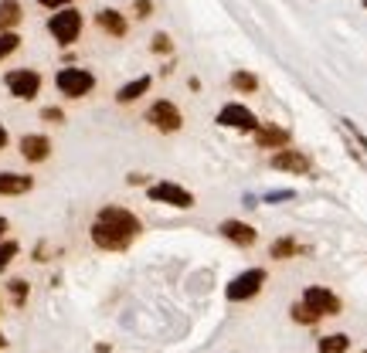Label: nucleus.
<instances>
[{
    "label": "nucleus",
    "mask_w": 367,
    "mask_h": 353,
    "mask_svg": "<svg viewBox=\"0 0 367 353\" xmlns=\"http://www.w3.org/2000/svg\"><path fill=\"white\" fill-rule=\"evenodd\" d=\"M21 48V34L18 31H7V34H0V62L7 58V55H14Z\"/></svg>",
    "instance_id": "24"
},
{
    "label": "nucleus",
    "mask_w": 367,
    "mask_h": 353,
    "mask_svg": "<svg viewBox=\"0 0 367 353\" xmlns=\"http://www.w3.org/2000/svg\"><path fill=\"white\" fill-rule=\"evenodd\" d=\"M95 24L106 31L109 38H126V31H130V24L126 18L119 14V11H112V7H102L99 14H95Z\"/></svg>",
    "instance_id": "15"
},
{
    "label": "nucleus",
    "mask_w": 367,
    "mask_h": 353,
    "mask_svg": "<svg viewBox=\"0 0 367 353\" xmlns=\"http://www.w3.org/2000/svg\"><path fill=\"white\" fill-rule=\"evenodd\" d=\"M265 268H245L241 275H235L232 282H228V289H225V296L232 299V303H245V299H255L262 292V286H265Z\"/></svg>",
    "instance_id": "4"
},
{
    "label": "nucleus",
    "mask_w": 367,
    "mask_h": 353,
    "mask_svg": "<svg viewBox=\"0 0 367 353\" xmlns=\"http://www.w3.org/2000/svg\"><path fill=\"white\" fill-rule=\"evenodd\" d=\"M296 198V194H293V191H272V194H265V204H276V200H293Z\"/></svg>",
    "instance_id": "29"
},
{
    "label": "nucleus",
    "mask_w": 367,
    "mask_h": 353,
    "mask_svg": "<svg viewBox=\"0 0 367 353\" xmlns=\"http://www.w3.org/2000/svg\"><path fill=\"white\" fill-rule=\"evenodd\" d=\"M133 11H136V18H150V14H153V0H133Z\"/></svg>",
    "instance_id": "28"
},
{
    "label": "nucleus",
    "mask_w": 367,
    "mask_h": 353,
    "mask_svg": "<svg viewBox=\"0 0 367 353\" xmlns=\"http://www.w3.org/2000/svg\"><path fill=\"white\" fill-rule=\"evenodd\" d=\"M41 119L44 123H65V112L58 106H48V109H41Z\"/></svg>",
    "instance_id": "27"
},
{
    "label": "nucleus",
    "mask_w": 367,
    "mask_h": 353,
    "mask_svg": "<svg viewBox=\"0 0 367 353\" xmlns=\"http://www.w3.org/2000/svg\"><path fill=\"white\" fill-rule=\"evenodd\" d=\"M18 251H21V244L14 242V238H4V242H0V275L7 272V265L18 258Z\"/></svg>",
    "instance_id": "21"
},
{
    "label": "nucleus",
    "mask_w": 367,
    "mask_h": 353,
    "mask_svg": "<svg viewBox=\"0 0 367 353\" xmlns=\"http://www.w3.org/2000/svg\"><path fill=\"white\" fill-rule=\"evenodd\" d=\"M7 228H11V224H7V218H0V242H4V235H7Z\"/></svg>",
    "instance_id": "32"
},
{
    "label": "nucleus",
    "mask_w": 367,
    "mask_h": 353,
    "mask_svg": "<svg viewBox=\"0 0 367 353\" xmlns=\"http://www.w3.org/2000/svg\"><path fill=\"white\" fill-rule=\"evenodd\" d=\"M289 312H293V319H296L300 326H316V323H320V316H316L313 309L306 306V303H296V306L289 309Z\"/></svg>",
    "instance_id": "23"
},
{
    "label": "nucleus",
    "mask_w": 367,
    "mask_h": 353,
    "mask_svg": "<svg viewBox=\"0 0 367 353\" xmlns=\"http://www.w3.org/2000/svg\"><path fill=\"white\" fill-rule=\"evenodd\" d=\"M302 303L313 309L320 319H323V316H340V309H344L340 296H337V292H330L326 286H306V292H302Z\"/></svg>",
    "instance_id": "9"
},
{
    "label": "nucleus",
    "mask_w": 367,
    "mask_h": 353,
    "mask_svg": "<svg viewBox=\"0 0 367 353\" xmlns=\"http://www.w3.org/2000/svg\"><path fill=\"white\" fill-rule=\"evenodd\" d=\"M232 88H235V92H245V95H252V92L259 88L255 71H245V68H238L235 75H232Z\"/></svg>",
    "instance_id": "20"
},
{
    "label": "nucleus",
    "mask_w": 367,
    "mask_h": 353,
    "mask_svg": "<svg viewBox=\"0 0 367 353\" xmlns=\"http://www.w3.org/2000/svg\"><path fill=\"white\" fill-rule=\"evenodd\" d=\"M41 7H48V11H62V7H72V0H38Z\"/></svg>",
    "instance_id": "30"
},
{
    "label": "nucleus",
    "mask_w": 367,
    "mask_h": 353,
    "mask_svg": "<svg viewBox=\"0 0 367 353\" xmlns=\"http://www.w3.org/2000/svg\"><path fill=\"white\" fill-rule=\"evenodd\" d=\"M48 31H51V38L62 44V48H68L72 41H79V34H82V14L75 7H62V11L51 14Z\"/></svg>",
    "instance_id": "2"
},
{
    "label": "nucleus",
    "mask_w": 367,
    "mask_h": 353,
    "mask_svg": "<svg viewBox=\"0 0 367 353\" xmlns=\"http://www.w3.org/2000/svg\"><path fill=\"white\" fill-rule=\"evenodd\" d=\"M218 126H225V130L255 132L259 130V116L248 109V106H241V102H228V106H221V112H218Z\"/></svg>",
    "instance_id": "8"
},
{
    "label": "nucleus",
    "mask_w": 367,
    "mask_h": 353,
    "mask_svg": "<svg viewBox=\"0 0 367 353\" xmlns=\"http://www.w3.org/2000/svg\"><path fill=\"white\" fill-rule=\"evenodd\" d=\"M7 292H11V303H14V306H24L31 286H27V279H11V282H7Z\"/></svg>",
    "instance_id": "22"
},
{
    "label": "nucleus",
    "mask_w": 367,
    "mask_h": 353,
    "mask_svg": "<svg viewBox=\"0 0 367 353\" xmlns=\"http://www.w3.org/2000/svg\"><path fill=\"white\" fill-rule=\"evenodd\" d=\"M302 248L296 238H276V242L269 244V258H276V262H286V258H296Z\"/></svg>",
    "instance_id": "18"
},
{
    "label": "nucleus",
    "mask_w": 367,
    "mask_h": 353,
    "mask_svg": "<svg viewBox=\"0 0 367 353\" xmlns=\"http://www.w3.org/2000/svg\"><path fill=\"white\" fill-rule=\"evenodd\" d=\"M18 146H21V156L27 163H44L51 156V139L44 132H27V136H21Z\"/></svg>",
    "instance_id": "12"
},
{
    "label": "nucleus",
    "mask_w": 367,
    "mask_h": 353,
    "mask_svg": "<svg viewBox=\"0 0 367 353\" xmlns=\"http://www.w3.org/2000/svg\"><path fill=\"white\" fill-rule=\"evenodd\" d=\"M350 350V336L347 333H330L320 340V353H347Z\"/></svg>",
    "instance_id": "19"
},
{
    "label": "nucleus",
    "mask_w": 367,
    "mask_h": 353,
    "mask_svg": "<svg viewBox=\"0 0 367 353\" xmlns=\"http://www.w3.org/2000/svg\"><path fill=\"white\" fill-rule=\"evenodd\" d=\"M147 194H150V200L167 204V207H180V211H191V207H194V194H191V191H184L180 184H171V180L150 184V187H147Z\"/></svg>",
    "instance_id": "5"
},
{
    "label": "nucleus",
    "mask_w": 367,
    "mask_h": 353,
    "mask_svg": "<svg viewBox=\"0 0 367 353\" xmlns=\"http://www.w3.org/2000/svg\"><path fill=\"white\" fill-rule=\"evenodd\" d=\"M55 85H58V92L62 95H68V99H86L88 92L95 88V75L88 71V68H62L58 75H55Z\"/></svg>",
    "instance_id": "3"
},
{
    "label": "nucleus",
    "mask_w": 367,
    "mask_h": 353,
    "mask_svg": "<svg viewBox=\"0 0 367 353\" xmlns=\"http://www.w3.org/2000/svg\"><path fill=\"white\" fill-rule=\"evenodd\" d=\"M92 244L102 248V251H126L140 235H143V221L133 214L130 207H119V204H106L95 221H92Z\"/></svg>",
    "instance_id": "1"
},
{
    "label": "nucleus",
    "mask_w": 367,
    "mask_h": 353,
    "mask_svg": "<svg viewBox=\"0 0 367 353\" xmlns=\"http://www.w3.org/2000/svg\"><path fill=\"white\" fill-rule=\"evenodd\" d=\"M225 238L232 244H238V248H252V244L259 242V231L252 228V224H245V221H235V218H228V221H221V228H218Z\"/></svg>",
    "instance_id": "11"
},
{
    "label": "nucleus",
    "mask_w": 367,
    "mask_h": 353,
    "mask_svg": "<svg viewBox=\"0 0 367 353\" xmlns=\"http://www.w3.org/2000/svg\"><path fill=\"white\" fill-rule=\"evenodd\" d=\"M34 187V176L14 174V170H0V198H21Z\"/></svg>",
    "instance_id": "14"
},
{
    "label": "nucleus",
    "mask_w": 367,
    "mask_h": 353,
    "mask_svg": "<svg viewBox=\"0 0 367 353\" xmlns=\"http://www.w3.org/2000/svg\"><path fill=\"white\" fill-rule=\"evenodd\" d=\"M4 85L11 88V95H14V99L31 102V99L41 92V75H38L34 68H14V71H7Z\"/></svg>",
    "instance_id": "6"
},
{
    "label": "nucleus",
    "mask_w": 367,
    "mask_h": 353,
    "mask_svg": "<svg viewBox=\"0 0 367 353\" xmlns=\"http://www.w3.org/2000/svg\"><path fill=\"white\" fill-rule=\"evenodd\" d=\"M340 123H344V130L350 132V136H354V139H357V143H361V150H364L367 153V136L361 130H357V126H354V123H350V119H340Z\"/></svg>",
    "instance_id": "26"
},
{
    "label": "nucleus",
    "mask_w": 367,
    "mask_h": 353,
    "mask_svg": "<svg viewBox=\"0 0 367 353\" xmlns=\"http://www.w3.org/2000/svg\"><path fill=\"white\" fill-rule=\"evenodd\" d=\"M0 350H7V336L4 333H0Z\"/></svg>",
    "instance_id": "33"
},
{
    "label": "nucleus",
    "mask_w": 367,
    "mask_h": 353,
    "mask_svg": "<svg viewBox=\"0 0 367 353\" xmlns=\"http://www.w3.org/2000/svg\"><path fill=\"white\" fill-rule=\"evenodd\" d=\"M24 11H21V0H0V34L14 31L21 24Z\"/></svg>",
    "instance_id": "17"
},
{
    "label": "nucleus",
    "mask_w": 367,
    "mask_h": 353,
    "mask_svg": "<svg viewBox=\"0 0 367 353\" xmlns=\"http://www.w3.org/2000/svg\"><path fill=\"white\" fill-rule=\"evenodd\" d=\"M7 143H11V136H7V130H4V123H0V153L7 150Z\"/></svg>",
    "instance_id": "31"
},
{
    "label": "nucleus",
    "mask_w": 367,
    "mask_h": 353,
    "mask_svg": "<svg viewBox=\"0 0 367 353\" xmlns=\"http://www.w3.org/2000/svg\"><path fill=\"white\" fill-rule=\"evenodd\" d=\"M289 130H282L276 123H259V130H255V143H259V150H286L289 146Z\"/></svg>",
    "instance_id": "13"
},
{
    "label": "nucleus",
    "mask_w": 367,
    "mask_h": 353,
    "mask_svg": "<svg viewBox=\"0 0 367 353\" xmlns=\"http://www.w3.org/2000/svg\"><path fill=\"white\" fill-rule=\"evenodd\" d=\"M361 353H367V350H361Z\"/></svg>",
    "instance_id": "35"
},
{
    "label": "nucleus",
    "mask_w": 367,
    "mask_h": 353,
    "mask_svg": "<svg viewBox=\"0 0 367 353\" xmlns=\"http://www.w3.org/2000/svg\"><path fill=\"white\" fill-rule=\"evenodd\" d=\"M272 170L302 176V174L313 170V156L302 153V150H289V146H286V150H276V153H272Z\"/></svg>",
    "instance_id": "10"
},
{
    "label": "nucleus",
    "mask_w": 367,
    "mask_h": 353,
    "mask_svg": "<svg viewBox=\"0 0 367 353\" xmlns=\"http://www.w3.org/2000/svg\"><path fill=\"white\" fill-rule=\"evenodd\" d=\"M150 82H153L150 75H140V78L126 82V85L116 92V102H119V106H130V102H136L140 95H147V92H150Z\"/></svg>",
    "instance_id": "16"
},
{
    "label": "nucleus",
    "mask_w": 367,
    "mask_h": 353,
    "mask_svg": "<svg viewBox=\"0 0 367 353\" xmlns=\"http://www.w3.org/2000/svg\"><path fill=\"white\" fill-rule=\"evenodd\" d=\"M364 11H367V0H364Z\"/></svg>",
    "instance_id": "34"
},
{
    "label": "nucleus",
    "mask_w": 367,
    "mask_h": 353,
    "mask_svg": "<svg viewBox=\"0 0 367 353\" xmlns=\"http://www.w3.org/2000/svg\"><path fill=\"white\" fill-rule=\"evenodd\" d=\"M150 51H153V55H171V51H173V41H171V34H164V31H160V34H153V41H150Z\"/></svg>",
    "instance_id": "25"
},
{
    "label": "nucleus",
    "mask_w": 367,
    "mask_h": 353,
    "mask_svg": "<svg viewBox=\"0 0 367 353\" xmlns=\"http://www.w3.org/2000/svg\"><path fill=\"white\" fill-rule=\"evenodd\" d=\"M147 123L160 132H177L184 126V112L177 109L171 99H156L150 109H147Z\"/></svg>",
    "instance_id": "7"
}]
</instances>
